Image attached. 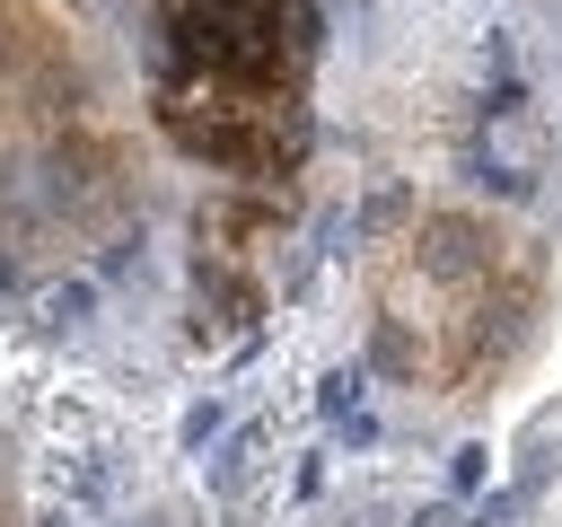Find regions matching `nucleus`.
Wrapping results in <instances>:
<instances>
[{
	"label": "nucleus",
	"mask_w": 562,
	"mask_h": 527,
	"mask_svg": "<svg viewBox=\"0 0 562 527\" xmlns=\"http://www.w3.org/2000/svg\"><path fill=\"white\" fill-rule=\"evenodd\" d=\"M413 527H457V518H448V509H422V518H413Z\"/></svg>",
	"instance_id": "f8f14e48"
},
{
	"label": "nucleus",
	"mask_w": 562,
	"mask_h": 527,
	"mask_svg": "<svg viewBox=\"0 0 562 527\" xmlns=\"http://www.w3.org/2000/svg\"><path fill=\"white\" fill-rule=\"evenodd\" d=\"M483 466H492V448H457V457H448V483H457V492H474V483H483Z\"/></svg>",
	"instance_id": "9d476101"
},
{
	"label": "nucleus",
	"mask_w": 562,
	"mask_h": 527,
	"mask_svg": "<svg viewBox=\"0 0 562 527\" xmlns=\"http://www.w3.org/2000/svg\"><path fill=\"white\" fill-rule=\"evenodd\" d=\"M413 255H422V272H430V281L465 290V281H483V272H492V228H483L474 211H422Z\"/></svg>",
	"instance_id": "f257e3e1"
},
{
	"label": "nucleus",
	"mask_w": 562,
	"mask_h": 527,
	"mask_svg": "<svg viewBox=\"0 0 562 527\" xmlns=\"http://www.w3.org/2000/svg\"><path fill=\"white\" fill-rule=\"evenodd\" d=\"M246 457H255V430H237V439L220 448V466H211V492H237V483H246Z\"/></svg>",
	"instance_id": "423d86ee"
},
{
	"label": "nucleus",
	"mask_w": 562,
	"mask_h": 527,
	"mask_svg": "<svg viewBox=\"0 0 562 527\" xmlns=\"http://www.w3.org/2000/svg\"><path fill=\"white\" fill-rule=\"evenodd\" d=\"M44 316H53V325H88V316H97V281H53V290H44Z\"/></svg>",
	"instance_id": "20e7f679"
},
{
	"label": "nucleus",
	"mask_w": 562,
	"mask_h": 527,
	"mask_svg": "<svg viewBox=\"0 0 562 527\" xmlns=\"http://www.w3.org/2000/svg\"><path fill=\"white\" fill-rule=\"evenodd\" d=\"M211 430H220V395L184 404V448H211Z\"/></svg>",
	"instance_id": "6e6552de"
},
{
	"label": "nucleus",
	"mask_w": 562,
	"mask_h": 527,
	"mask_svg": "<svg viewBox=\"0 0 562 527\" xmlns=\"http://www.w3.org/2000/svg\"><path fill=\"white\" fill-rule=\"evenodd\" d=\"M404 211H413V193H404V184H378V193H369V211H360V237H378V228H395Z\"/></svg>",
	"instance_id": "39448f33"
},
{
	"label": "nucleus",
	"mask_w": 562,
	"mask_h": 527,
	"mask_svg": "<svg viewBox=\"0 0 562 527\" xmlns=\"http://www.w3.org/2000/svg\"><path fill=\"white\" fill-rule=\"evenodd\" d=\"M35 176H44V202H53V220H61V211H88V202L105 193V158H97L88 141H53V149L35 158Z\"/></svg>",
	"instance_id": "f03ea898"
},
{
	"label": "nucleus",
	"mask_w": 562,
	"mask_h": 527,
	"mask_svg": "<svg viewBox=\"0 0 562 527\" xmlns=\"http://www.w3.org/2000/svg\"><path fill=\"white\" fill-rule=\"evenodd\" d=\"M369 369H378V378H422V343H413L404 316H378V325H369Z\"/></svg>",
	"instance_id": "7ed1b4c3"
},
{
	"label": "nucleus",
	"mask_w": 562,
	"mask_h": 527,
	"mask_svg": "<svg viewBox=\"0 0 562 527\" xmlns=\"http://www.w3.org/2000/svg\"><path fill=\"white\" fill-rule=\"evenodd\" d=\"M140 527H158V518H140Z\"/></svg>",
	"instance_id": "4468645a"
},
{
	"label": "nucleus",
	"mask_w": 562,
	"mask_h": 527,
	"mask_svg": "<svg viewBox=\"0 0 562 527\" xmlns=\"http://www.w3.org/2000/svg\"><path fill=\"white\" fill-rule=\"evenodd\" d=\"M44 527H61V518H44Z\"/></svg>",
	"instance_id": "ddd939ff"
},
{
	"label": "nucleus",
	"mask_w": 562,
	"mask_h": 527,
	"mask_svg": "<svg viewBox=\"0 0 562 527\" xmlns=\"http://www.w3.org/2000/svg\"><path fill=\"white\" fill-rule=\"evenodd\" d=\"M518 509H527V483H509V492H492V501L474 509V527H509Z\"/></svg>",
	"instance_id": "1a4fd4ad"
},
{
	"label": "nucleus",
	"mask_w": 562,
	"mask_h": 527,
	"mask_svg": "<svg viewBox=\"0 0 562 527\" xmlns=\"http://www.w3.org/2000/svg\"><path fill=\"white\" fill-rule=\"evenodd\" d=\"M9 290H18V255H0V299H9Z\"/></svg>",
	"instance_id": "9b49d317"
},
{
	"label": "nucleus",
	"mask_w": 562,
	"mask_h": 527,
	"mask_svg": "<svg viewBox=\"0 0 562 527\" xmlns=\"http://www.w3.org/2000/svg\"><path fill=\"white\" fill-rule=\"evenodd\" d=\"M360 386H369V378H360V369H334V378H325V386H316V404H325V413H334V422H342V413H351V404H360Z\"/></svg>",
	"instance_id": "0eeeda50"
}]
</instances>
